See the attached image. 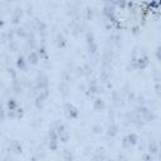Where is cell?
Returning a JSON list of instances; mask_svg holds the SVG:
<instances>
[{
    "instance_id": "cell-1",
    "label": "cell",
    "mask_w": 161,
    "mask_h": 161,
    "mask_svg": "<svg viewBox=\"0 0 161 161\" xmlns=\"http://www.w3.org/2000/svg\"><path fill=\"white\" fill-rule=\"evenodd\" d=\"M66 113L71 118H77L78 117V110L73 105H71V103L66 105Z\"/></svg>"
},
{
    "instance_id": "cell-2",
    "label": "cell",
    "mask_w": 161,
    "mask_h": 161,
    "mask_svg": "<svg viewBox=\"0 0 161 161\" xmlns=\"http://www.w3.org/2000/svg\"><path fill=\"white\" fill-rule=\"evenodd\" d=\"M57 135L59 136L61 141H63V142H67V141H68V138H69V133H68V131L66 130L64 126H59V127H58Z\"/></svg>"
},
{
    "instance_id": "cell-3",
    "label": "cell",
    "mask_w": 161,
    "mask_h": 161,
    "mask_svg": "<svg viewBox=\"0 0 161 161\" xmlns=\"http://www.w3.org/2000/svg\"><path fill=\"white\" fill-rule=\"evenodd\" d=\"M136 141H137V136L135 135V133H131V135H128L126 138H125V146H127V145H135L136 144Z\"/></svg>"
},
{
    "instance_id": "cell-4",
    "label": "cell",
    "mask_w": 161,
    "mask_h": 161,
    "mask_svg": "<svg viewBox=\"0 0 161 161\" xmlns=\"http://www.w3.org/2000/svg\"><path fill=\"white\" fill-rule=\"evenodd\" d=\"M28 59H29V63H30V64H37L38 61H39V56H38L35 52H32V53L29 54Z\"/></svg>"
},
{
    "instance_id": "cell-8",
    "label": "cell",
    "mask_w": 161,
    "mask_h": 161,
    "mask_svg": "<svg viewBox=\"0 0 161 161\" xmlns=\"http://www.w3.org/2000/svg\"><path fill=\"white\" fill-rule=\"evenodd\" d=\"M16 105L18 103H16L15 100H9V102H8V107H9V110H10V111H14Z\"/></svg>"
},
{
    "instance_id": "cell-5",
    "label": "cell",
    "mask_w": 161,
    "mask_h": 161,
    "mask_svg": "<svg viewBox=\"0 0 161 161\" xmlns=\"http://www.w3.org/2000/svg\"><path fill=\"white\" fill-rule=\"evenodd\" d=\"M147 64H149V62H147V58L145 57V58H140V59H138V68H145V67L147 66Z\"/></svg>"
},
{
    "instance_id": "cell-7",
    "label": "cell",
    "mask_w": 161,
    "mask_h": 161,
    "mask_svg": "<svg viewBox=\"0 0 161 161\" xmlns=\"http://www.w3.org/2000/svg\"><path fill=\"white\" fill-rule=\"evenodd\" d=\"M16 66H18V68H20V69H25V62H24V58H23V57H19V58H18Z\"/></svg>"
},
{
    "instance_id": "cell-10",
    "label": "cell",
    "mask_w": 161,
    "mask_h": 161,
    "mask_svg": "<svg viewBox=\"0 0 161 161\" xmlns=\"http://www.w3.org/2000/svg\"><path fill=\"white\" fill-rule=\"evenodd\" d=\"M58 39H59V40H58V46L63 47L64 46V38L63 37H58Z\"/></svg>"
},
{
    "instance_id": "cell-9",
    "label": "cell",
    "mask_w": 161,
    "mask_h": 161,
    "mask_svg": "<svg viewBox=\"0 0 161 161\" xmlns=\"http://www.w3.org/2000/svg\"><path fill=\"white\" fill-rule=\"evenodd\" d=\"M64 157H66V161H72V155L68 152V150L64 151Z\"/></svg>"
},
{
    "instance_id": "cell-6",
    "label": "cell",
    "mask_w": 161,
    "mask_h": 161,
    "mask_svg": "<svg viewBox=\"0 0 161 161\" xmlns=\"http://www.w3.org/2000/svg\"><path fill=\"white\" fill-rule=\"evenodd\" d=\"M103 107H105L103 101H102L101 98H97V100L95 101V108H96V110H102Z\"/></svg>"
}]
</instances>
